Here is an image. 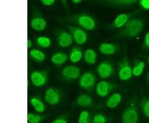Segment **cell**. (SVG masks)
<instances>
[{
  "instance_id": "cell-1",
  "label": "cell",
  "mask_w": 149,
  "mask_h": 123,
  "mask_svg": "<svg viewBox=\"0 0 149 123\" xmlns=\"http://www.w3.org/2000/svg\"><path fill=\"white\" fill-rule=\"evenodd\" d=\"M65 22H70V24H73L75 26L85 29V31H93L97 27V22L95 19L91 14L81 12L74 14H70L69 16L63 18Z\"/></svg>"
},
{
  "instance_id": "cell-2",
  "label": "cell",
  "mask_w": 149,
  "mask_h": 123,
  "mask_svg": "<svg viewBox=\"0 0 149 123\" xmlns=\"http://www.w3.org/2000/svg\"><path fill=\"white\" fill-rule=\"evenodd\" d=\"M144 28V22L141 18H133L127 22V24L118 32L117 38H133L138 37Z\"/></svg>"
},
{
  "instance_id": "cell-3",
  "label": "cell",
  "mask_w": 149,
  "mask_h": 123,
  "mask_svg": "<svg viewBox=\"0 0 149 123\" xmlns=\"http://www.w3.org/2000/svg\"><path fill=\"white\" fill-rule=\"evenodd\" d=\"M61 22L62 23V25L64 27L67 28V31L70 33V35L73 38V40L76 44L84 45L87 43L89 36L85 29L78 27V26L73 25V24H70V23H66V22Z\"/></svg>"
},
{
  "instance_id": "cell-4",
  "label": "cell",
  "mask_w": 149,
  "mask_h": 123,
  "mask_svg": "<svg viewBox=\"0 0 149 123\" xmlns=\"http://www.w3.org/2000/svg\"><path fill=\"white\" fill-rule=\"evenodd\" d=\"M118 75L119 79L122 81H128L133 77V67L130 64L127 56L123 57L118 63Z\"/></svg>"
},
{
  "instance_id": "cell-5",
  "label": "cell",
  "mask_w": 149,
  "mask_h": 123,
  "mask_svg": "<svg viewBox=\"0 0 149 123\" xmlns=\"http://www.w3.org/2000/svg\"><path fill=\"white\" fill-rule=\"evenodd\" d=\"M139 11H133L131 13H121L118 15L114 20L109 25H108L107 27L109 29H122L124 27L127 22H128L131 18H133V16L138 14Z\"/></svg>"
},
{
  "instance_id": "cell-6",
  "label": "cell",
  "mask_w": 149,
  "mask_h": 123,
  "mask_svg": "<svg viewBox=\"0 0 149 123\" xmlns=\"http://www.w3.org/2000/svg\"><path fill=\"white\" fill-rule=\"evenodd\" d=\"M139 120V110L137 106L132 102L124 109L122 114L123 123H138Z\"/></svg>"
},
{
  "instance_id": "cell-7",
  "label": "cell",
  "mask_w": 149,
  "mask_h": 123,
  "mask_svg": "<svg viewBox=\"0 0 149 123\" xmlns=\"http://www.w3.org/2000/svg\"><path fill=\"white\" fill-rule=\"evenodd\" d=\"M96 80L97 78L95 74L91 71H87L80 77L79 85L80 88L84 89L85 91H93V89L95 86Z\"/></svg>"
},
{
  "instance_id": "cell-8",
  "label": "cell",
  "mask_w": 149,
  "mask_h": 123,
  "mask_svg": "<svg viewBox=\"0 0 149 123\" xmlns=\"http://www.w3.org/2000/svg\"><path fill=\"white\" fill-rule=\"evenodd\" d=\"M62 97V92L56 87H49L45 91L44 99L45 102L48 103L49 105L56 106L60 103Z\"/></svg>"
},
{
  "instance_id": "cell-9",
  "label": "cell",
  "mask_w": 149,
  "mask_h": 123,
  "mask_svg": "<svg viewBox=\"0 0 149 123\" xmlns=\"http://www.w3.org/2000/svg\"><path fill=\"white\" fill-rule=\"evenodd\" d=\"M55 37L59 46L63 48H69L74 41L70 33L64 29L56 30L55 32Z\"/></svg>"
},
{
  "instance_id": "cell-10",
  "label": "cell",
  "mask_w": 149,
  "mask_h": 123,
  "mask_svg": "<svg viewBox=\"0 0 149 123\" xmlns=\"http://www.w3.org/2000/svg\"><path fill=\"white\" fill-rule=\"evenodd\" d=\"M61 78L66 82H73L77 80L80 77V69L74 65L64 67L61 71Z\"/></svg>"
},
{
  "instance_id": "cell-11",
  "label": "cell",
  "mask_w": 149,
  "mask_h": 123,
  "mask_svg": "<svg viewBox=\"0 0 149 123\" xmlns=\"http://www.w3.org/2000/svg\"><path fill=\"white\" fill-rule=\"evenodd\" d=\"M30 79L33 85L37 87L45 86L48 82V71H33L31 75Z\"/></svg>"
},
{
  "instance_id": "cell-12",
  "label": "cell",
  "mask_w": 149,
  "mask_h": 123,
  "mask_svg": "<svg viewBox=\"0 0 149 123\" xmlns=\"http://www.w3.org/2000/svg\"><path fill=\"white\" fill-rule=\"evenodd\" d=\"M97 72L102 79H107L114 74V67L111 62L105 60L99 64L97 67Z\"/></svg>"
},
{
  "instance_id": "cell-13",
  "label": "cell",
  "mask_w": 149,
  "mask_h": 123,
  "mask_svg": "<svg viewBox=\"0 0 149 123\" xmlns=\"http://www.w3.org/2000/svg\"><path fill=\"white\" fill-rule=\"evenodd\" d=\"M115 87H116V85H114L112 82H107V81H101V82H98V84L96 85V93L98 94V96H101V97H105Z\"/></svg>"
},
{
  "instance_id": "cell-14",
  "label": "cell",
  "mask_w": 149,
  "mask_h": 123,
  "mask_svg": "<svg viewBox=\"0 0 149 123\" xmlns=\"http://www.w3.org/2000/svg\"><path fill=\"white\" fill-rule=\"evenodd\" d=\"M30 25L33 30L41 32L47 28V21L42 14H36L30 22Z\"/></svg>"
},
{
  "instance_id": "cell-15",
  "label": "cell",
  "mask_w": 149,
  "mask_h": 123,
  "mask_svg": "<svg viewBox=\"0 0 149 123\" xmlns=\"http://www.w3.org/2000/svg\"><path fill=\"white\" fill-rule=\"evenodd\" d=\"M119 45L117 43H103L100 45L99 50L104 55H114L119 50Z\"/></svg>"
},
{
  "instance_id": "cell-16",
  "label": "cell",
  "mask_w": 149,
  "mask_h": 123,
  "mask_svg": "<svg viewBox=\"0 0 149 123\" xmlns=\"http://www.w3.org/2000/svg\"><path fill=\"white\" fill-rule=\"evenodd\" d=\"M137 3H138V1H136V0H109V1L102 2V4L104 5L118 7V8H121L133 6Z\"/></svg>"
},
{
  "instance_id": "cell-17",
  "label": "cell",
  "mask_w": 149,
  "mask_h": 123,
  "mask_svg": "<svg viewBox=\"0 0 149 123\" xmlns=\"http://www.w3.org/2000/svg\"><path fill=\"white\" fill-rule=\"evenodd\" d=\"M75 104L77 106L84 107H91L95 105V101L93 97L88 94H80L75 100Z\"/></svg>"
},
{
  "instance_id": "cell-18",
  "label": "cell",
  "mask_w": 149,
  "mask_h": 123,
  "mask_svg": "<svg viewBox=\"0 0 149 123\" xmlns=\"http://www.w3.org/2000/svg\"><path fill=\"white\" fill-rule=\"evenodd\" d=\"M83 56H84V53H83L82 48H80V47H77V46L73 47L71 48V50L70 51V61L73 63H77L80 62Z\"/></svg>"
},
{
  "instance_id": "cell-19",
  "label": "cell",
  "mask_w": 149,
  "mask_h": 123,
  "mask_svg": "<svg viewBox=\"0 0 149 123\" xmlns=\"http://www.w3.org/2000/svg\"><path fill=\"white\" fill-rule=\"evenodd\" d=\"M68 58H69L68 55L63 52H57L52 56L51 61L56 66H61L67 62Z\"/></svg>"
},
{
  "instance_id": "cell-20",
  "label": "cell",
  "mask_w": 149,
  "mask_h": 123,
  "mask_svg": "<svg viewBox=\"0 0 149 123\" xmlns=\"http://www.w3.org/2000/svg\"><path fill=\"white\" fill-rule=\"evenodd\" d=\"M30 103L37 113H42L46 110V105L40 96H33L30 99Z\"/></svg>"
},
{
  "instance_id": "cell-21",
  "label": "cell",
  "mask_w": 149,
  "mask_h": 123,
  "mask_svg": "<svg viewBox=\"0 0 149 123\" xmlns=\"http://www.w3.org/2000/svg\"><path fill=\"white\" fill-rule=\"evenodd\" d=\"M122 95L118 92H115L113 94H112L109 96V98L107 100L106 107L110 108V109H114L120 104V102H122Z\"/></svg>"
},
{
  "instance_id": "cell-22",
  "label": "cell",
  "mask_w": 149,
  "mask_h": 123,
  "mask_svg": "<svg viewBox=\"0 0 149 123\" xmlns=\"http://www.w3.org/2000/svg\"><path fill=\"white\" fill-rule=\"evenodd\" d=\"M84 60L86 63L90 65L95 64L96 63V60H97V54H96L95 51L89 48V49H86L85 51V53H84Z\"/></svg>"
},
{
  "instance_id": "cell-23",
  "label": "cell",
  "mask_w": 149,
  "mask_h": 123,
  "mask_svg": "<svg viewBox=\"0 0 149 123\" xmlns=\"http://www.w3.org/2000/svg\"><path fill=\"white\" fill-rule=\"evenodd\" d=\"M145 68V63L142 60H136L133 66V76L134 77H140L143 72Z\"/></svg>"
},
{
  "instance_id": "cell-24",
  "label": "cell",
  "mask_w": 149,
  "mask_h": 123,
  "mask_svg": "<svg viewBox=\"0 0 149 123\" xmlns=\"http://www.w3.org/2000/svg\"><path fill=\"white\" fill-rule=\"evenodd\" d=\"M29 56L32 58L33 60H35L36 62L42 63L45 59H46V54L43 53L42 51L39 50V49H32L29 51Z\"/></svg>"
},
{
  "instance_id": "cell-25",
  "label": "cell",
  "mask_w": 149,
  "mask_h": 123,
  "mask_svg": "<svg viewBox=\"0 0 149 123\" xmlns=\"http://www.w3.org/2000/svg\"><path fill=\"white\" fill-rule=\"evenodd\" d=\"M45 116L41 114H34V113H27V122L28 123H41L44 120Z\"/></svg>"
},
{
  "instance_id": "cell-26",
  "label": "cell",
  "mask_w": 149,
  "mask_h": 123,
  "mask_svg": "<svg viewBox=\"0 0 149 123\" xmlns=\"http://www.w3.org/2000/svg\"><path fill=\"white\" fill-rule=\"evenodd\" d=\"M37 44L42 48H48L52 45V40L46 36H40L37 38Z\"/></svg>"
},
{
  "instance_id": "cell-27",
  "label": "cell",
  "mask_w": 149,
  "mask_h": 123,
  "mask_svg": "<svg viewBox=\"0 0 149 123\" xmlns=\"http://www.w3.org/2000/svg\"><path fill=\"white\" fill-rule=\"evenodd\" d=\"M140 107L144 113V115L149 119V98L143 97L140 102Z\"/></svg>"
},
{
  "instance_id": "cell-28",
  "label": "cell",
  "mask_w": 149,
  "mask_h": 123,
  "mask_svg": "<svg viewBox=\"0 0 149 123\" xmlns=\"http://www.w3.org/2000/svg\"><path fill=\"white\" fill-rule=\"evenodd\" d=\"M109 121V118L104 114L97 113L91 119V123H107Z\"/></svg>"
},
{
  "instance_id": "cell-29",
  "label": "cell",
  "mask_w": 149,
  "mask_h": 123,
  "mask_svg": "<svg viewBox=\"0 0 149 123\" xmlns=\"http://www.w3.org/2000/svg\"><path fill=\"white\" fill-rule=\"evenodd\" d=\"M78 123H91V114L88 111H82L79 115Z\"/></svg>"
},
{
  "instance_id": "cell-30",
  "label": "cell",
  "mask_w": 149,
  "mask_h": 123,
  "mask_svg": "<svg viewBox=\"0 0 149 123\" xmlns=\"http://www.w3.org/2000/svg\"><path fill=\"white\" fill-rule=\"evenodd\" d=\"M68 121H69V117L65 114H63L53 120L52 123H68Z\"/></svg>"
},
{
  "instance_id": "cell-31",
  "label": "cell",
  "mask_w": 149,
  "mask_h": 123,
  "mask_svg": "<svg viewBox=\"0 0 149 123\" xmlns=\"http://www.w3.org/2000/svg\"><path fill=\"white\" fill-rule=\"evenodd\" d=\"M139 6L143 10H149V0H139L138 1Z\"/></svg>"
},
{
  "instance_id": "cell-32",
  "label": "cell",
  "mask_w": 149,
  "mask_h": 123,
  "mask_svg": "<svg viewBox=\"0 0 149 123\" xmlns=\"http://www.w3.org/2000/svg\"><path fill=\"white\" fill-rule=\"evenodd\" d=\"M143 48L146 49H149V32L145 34L143 41Z\"/></svg>"
},
{
  "instance_id": "cell-33",
  "label": "cell",
  "mask_w": 149,
  "mask_h": 123,
  "mask_svg": "<svg viewBox=\"0 0 149 123\" xmlns=\"http://www.w3.org/2000/svg\"><path fill=\"white\" fill-rule=\"evenodd\" d=\"M55 3V0H41V4L44 6H52Z\"/></svg>"
},
{
  "instance_id": "cell-34",
  "label": "cell",
  "mask_w": 149,
  "mask_h": 123,
  "mask_svg": "<svg viewBox=\"0 0 149 123\" xmlns=\"http://www.w3.org/2000/svg\"><path fill=\"white\" fill-rule=\"evenodd\" d=\"M32 41L31 40V39H27V48L28 49H30V48H32Z\"/></svg>"
},
{
  "instance_id": "cell-35",
  "label": "cell",
  "mask_w": 149,
  "mask_h": 123,
  "mask_svg": "<svg viewBox=\"0 0 149 123\" xmlns=\"http://www.w3.org/2000/svg\"><path fill=\"white\" fill-rule=\"evenodd\" d=\"M71 3L74 4H80L82 3V0H72Z\"/></svg>"
},
{
  "instance_id": "cell-36",
  "label": "cell",
  "mask_w": 149,
  "mask_h": 123,
  "mask_svg": "<svg viewBox=\"0 0 149 123\" xmlns=\"http://www.w3.org/2000/svg\"><path fill=\"white\" fill-rule=\"evenodd\" d=\"M148 82H149V72H148Z\"/></svg>"
},
{
  "instance_id": "cell-37",
  "label": "cell",
  "mask_w": 149,
  "mask_h": 123,
  "mask_svg": "<svg viewBox=\"0 0 149 123\" xmlns=\"http://www.w3.org/2000/svg\"><path fill=\"white\" fill-rule=\"evenodd\" d=\"M147 61H148V64H149V57L148 58V60H147Z\"/></svg>"
}]
</instances>
